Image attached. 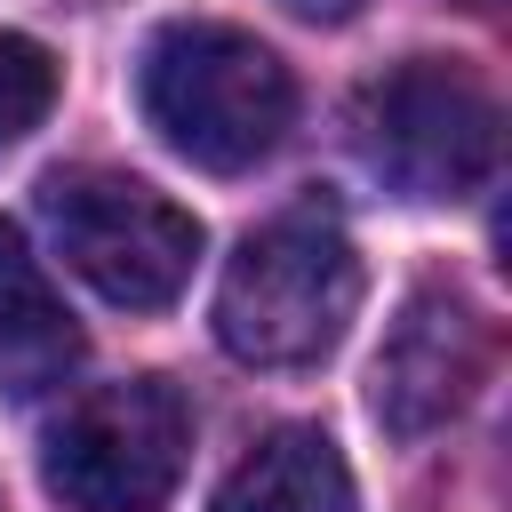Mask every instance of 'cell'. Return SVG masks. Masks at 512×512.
<instances>
[{
	"label": "cell",
	"instance_id": "obj_10",
	"mask_svg": "<svg viewBox=\"0 0 512 512\" xmlns=\"http://www.w3.org/2000/svg\"><path fill=\"white\" fill-rule=\"evenodd\" d=\"M288 16H304V24H352L368 0H280Z\"/></svg>",
	"mask_w": 512,
	"mask_h": 512
},
{
	"label": "cell",
	"instance_id": "obj_2",
	"mask_svg": "<svg viewBox=\"0 0 512 512\" xmlns=\"http://www.w3.org/2000/svg\"><path fill=\"white\" fill-rule=\"evenodd\" d=\"M360 312V256L328 208H288L240 240L216 280V344L248 368H312Z\"/></svg>",
	"mask_w": 512,
	"mask_h": 512
},
{
	"label": "cell",
	"instance_id": "obj_9",
	"mask_svg": "<svg viewBox=\"0 0 512 512\" xmlns=\"http://www.w3.org/2000/svg\"><path fill=\"white\" fill-rule=\"evenodd\" d=\"M56 104V56L24 32H0V144L32 136Z\"/></svg>",
	"mask_w": 512,
	"mask_h": 512
},
{
	"label": "cell",
	"instance_id": "obj_8",
	"mask_svg": "<svg viewBox=\"0 0 512 512\" xmlns=\"http://www.w3.org/2000/svg\"><path fill=\"white\" fill-rule=\"evenodd\" d=\"M208 512H360V504H352V472H344L336 440L312 424H280L272 440H256L232 464V480L216 488Z\"/></svg>",
	"mask_w": 512,
	"mask_h": 512
},
{
	"label": "cell",
	"instance_id": "obj_4",
	"mask_svg": "<svg viewBox=\"0 0 512 512\" xmlns=\"http://www.w3.org/2000/svg\"><path fill=\"white\" fill-rule=\"evenodd\" d=\"M56 256L120 312H160L200 264V216L120 168H56L40 184Z\"/></svg>",
	"mask_w": 512,
	"mask_h": 512
},
{
	"label": "cell",
	"instance_id": "obj_3",
	"mask_svg": "<svg viewBox=\"0 0 512 512\" xmlns=\"http://www.w3.org/2000/svg\"><path fill=\"white\" fill-rule=\"evenodd\" d=\"M496 144H504L496 96L448 56H408L384 80H368L360 104H352V152L400 200L480 192L488 168H496Z\"/></svg>",
	"mask_w": 512,
	"mask_h": 512
},
{
	"label": "cell",
	"instance_id": "obj_6",
	"mask_svg": "<svg viewBox=\"0 0 512 512\" xmlns=\"http://www.w3.org/2000/svg\"><path fill=\"white\" fill-rule=\"evenodd\" d=\"M480 376H488V320L456 288H416L400 304V320L384 328L368 400H376V424L392 440H424L472 408Z\"/></svg>",
	"mask_w": 512,
	"mask_h": 512
},
{
	"label": "cell",
	"instance_id": "obj_1",
	"mask_svg": "<svg viewBox=\"0 0 512 512\" xmlns=\"http://www.w3.org/2000/svg\"><path fill=\"white\" fill-rule=\"evenodd\" d=\"M136 104L176 160H192L208 176H240L280 152L288 120H296V80L256 32L192 16V24H160L144 40Z\"/></svg>",
	"mask_w": 512,
	"mask_h": 512
},
{
	"label": "cell",
	"instance_id": "obj_7",
	"mask_svg": "<svg viewBox=\"0 0 512 512\" xmlns=\"http://www.w3.org/2000/svg\"><path fill=\"white\" fill-rule=\"evenodd\" d=\"M80 368V328L16 224H0V392L40 400Z\"/></svg>",
	"mask_w": 512,
	"mask_h": 512
},
{
	"label": "cell",
	"instance_id": "obj_5",
	"mask_svg": "<svg viewBox=\"0 0 512 512\" xmlns=\"http://www.w3.org/2000/svg\"><path fill=\"white\" fill-rule=\"evenodd\" d=\"M192 456V408L168 376L88 384L40 440V480L72 512H152Z\"/></svg>",
	"mask_w": 512,
	"mask_h": 512
}]
</instances>
